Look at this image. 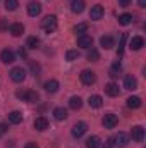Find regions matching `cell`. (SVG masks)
I'll use <instances>...</instances> for the list:
<instances>
[{
	"label": "cell",
	"mask_w": 146,
	"mask_h": 148,
	"mask_svg": "<svg viewBox=\"0 0 146 148\" xmlns=\"http://www.w3.org/2000/svg\"><path fill=\"white\" fill-rule=\"evenodd\" d=\"M29 67H31V71H33L35 74H36L38 71H40V66H38L36 62H35V60H31V62H29Z\"/></svg>",
	"instance_id": "35"
},
{
	"label": "cell",
	"mask_w": 146,
	"mask_h": 148,
	"mask_svg": "<svg viewBox=\"0 0 146 148\" xmlns=\"http://www.w3.org/2000/svg\"><path fill=\"white\" fill-rule=\"evenodd\" d=\"M105 93L108 95V97H119V86L115 84V83H108L107 86H105Z\"/></svg>",
	"instance_id": "21"
},
{
	"label": "cell",
	"mask_w": 146,
	"mask_h": 148,
	"mask_svg": "<svg viewBox=\"0 0 146 148\" xmlns=\"http://www.w3.org/2000/svg\"><path fill=\"white\" fill-rule=\"evenodd\" d=\"M86 31H88V24H86V23H79V24H76V26H74V33L84 35Z\"/></svg>",
	"instance_id": "28"
},
{
	"label": "cell",
	"mask_w": 146,
	"mask_h": 148,
	"mask_svg": "<svg viewBox=\"0 0 146 148\" xmlns=\"http://www.w3.org/2000/svg\"><path fill=\"white\" fill-rule=\"evenodd\" d=\"M138 3H139V7H146V0H138Z\"/></svg>",
	"instance_id": "41"
},
{
	"label": "cell",
	"mask_w": 146,
	"mask_h": 148,
	"mask_svg": "<svg viewBox=\"0 0 146 148\" xmlns=\"http://www.w3.org/2000/svg\"><path fill=\"white\" fill-rule=\"evenodd\" d=\"M24 148H38V145L35 143V141H29V143H28V145H26Z\"/></svg>",
	"instance_id": "38"
},
{
	"label": "cell",
	"mask_w": 146,
	"mask_h": 148,
	"mask_svg": "<svg viewBox=\"0 0 146 148\" xmlns=\"http://www.w3.org/2000/svg\"><path fill=\"white\" fill-rule=\"evenodd\" d=\"M9 31H10L12 36H21V35L24 33V26H23L21 23H14V24L9 26Z\"/></svg>",
	"instance_id": "15"
},
{
	"label": "cell",
	"mask_w": 146,
	"mask_h": 148,
	"mask_svg": "<svg viewBox=\"0 0 146 148\" xmlns=\"http://www.w3.org/2000/svg\"><path fill=\"white\" fill-rule=\"evenodd\" d=\"M69 107H71L72 110H79V109L83 107V100H81L79 97H72V98L69 100Z\"/></svg>",
	"instance_id": "26"
},
{
	"label": "cell",
	"mask_w": 146,
	"mask_h": 148,
	"mask_svg": "<svg viewBox=\"0 0 146 148\" xmlns=\"http://www.w3.org/2000/svg\"><path fill=\"white\" fill-rule=\"evenodd\" d=\"M53 117L57 121H65L67 119V110L64 107H57V109H53Z\"/></svg>",
	"instance_id": "22"
},
{
	"label": "cell",
	"mask_w": 146,
	"mask_h": 148,
	"mask_svg": "<svg viewBox=\"0 0 146 148\" xmlns=\"http://www.w3.org/2000/svg\"><path fill=\"white\" fill-rule=\"evenodd\" d=\"M102 147V140L98 138V136H91V138H88V141H86V148H100Z\"/></svg>",
	"instance_id": "25"
},
{
	"label": "cell",
	"mask_w": 146,
	"mask_h": 148,
	"mask_svg": "<svg viewBox=\"0 0 146 148\" xmlns=\"http://www.w3.org/2000/svg\"><path fill=\"white\" fill-rule=\"evenodd\" d=\"M43 88H45V91H48V93H55V91L59 90V81H57V79H48V81L43 84Z\"/></svg>",
	"instance_id": "16"
},
{
	"label": "cell",
	"mask_w": 146,
	"mask_h": 148,
	"mask_svg": "<svg viewBox=\"0 0 146 148\" xmlns=\"http://www.w3.org/2000/svg\"><path fill=\"white\" fill-rule=\"evenodd\" d=\"M5 28H9V26H7V23H5L3 19H0V29H5Z\"/></svg>",
	"instance_id": "39"
},
{
	"label": "cell",
	"mask_w": 146,
	"mask_h": 148,
	"mask_svg": "<svg viewBox=\"0 0 146 148\" xmlns=\"http://www.w3.org/2000/svg\"><path fill=\"white\" fill-rule=\"evenodd\" d=\"M126 38H127V35H126V33H122V36H120V45H119V55H122V53H124V47H126Z\"/></svg>",
	"instance_id": "34"
},
{
	"label": "cell",
	"mask_w": 146,
	"mask_h": 148,
	"mask_svg": "<svg viewBox=\"0 0 146 148\" xmlns=\"http://www.w3.org/2000/svg\"><path fill=\"white\" fill-rule=\"evenodd\" d=\"M141 103H143V102H141L139 97H129V98H127V107H129V109H139Z\"/></svg>",
	"instance_id": "24"
},
{
	"label": "cell",
	"mask_w": 146,
	"mask_h": 148,
	"mask_svg": "<svg viewBox=\"0 0 146 148\" xmlns=\"http://www.w3.org/2000/svg\"><path fill=\"white\" fill-rule=\"evenodd\" d=\"M38 45H40V40L36 36H29L28 41H26V47L28 48H38Z\"/></svg>",
	"instance_id": "30"
},
{
	"label": "cell",
	"mask_w": 146,
	"mask_h": 148,
	"mask_svg": "<svg viewBox=\"0 0 146 148\" xmlns=\"http://www.w3.org/2000/svg\"><path fill=\"white\" fill-rule=\"evenodd\" d=\"M88 59H89L91 62H96V60L100 59V53H98V50H95V48H88Z\"/></svg>",
	"instance_id": "29"
},
{
	"label": "cell",
	"mask_w": 146,
	"mask_h": 148,
	"mask_svg": "<svg viewBox=\"0 0 146 148\" xmlns=\"http://www.w3.org/2000/svg\"><path fill=\"white\" fill-rule=\"evenodd\" d=\"M131 23H132V16H131V14H122V16H119V24L127 26V24H131Z\"/></svg>",
	"instance_id": "27"
},
{
	"label": "cell",
	"mask_w": 146,
	"mask_h": 148,
	"mask_svg": "<svg viewBox=\"0 0 146 148\" xmlns=\"http://www.w3.org/2000/svg\"><path fill=\"white\" fill-rule=\"evenodd\" d=\"M112 141H113V147H126L129 143V136L126 133H119L112 138Z\"/></svg>",
	"instance_id": "8"
},
{
	"label": "cell",
	"mask_w": 146,
	"mask_h": 148,
	"mask_svg": "<svg viewBox=\"0 0 146 148\" xmlns=\"http://www.w3.org/2000/svg\"><path fill=\"white\" fill-rule=\"evenodd\" d=\"M145 47V38L143 36H132L129 40V48L131 50H141Z\"/></svg>",
	"instance_id": "12"
},
{
	"label": "cell",
	"mask_w": 146,
	"mask_h": 148,
	"mask_svg": "<svg viewBox=\"0 0 146 148\" xmlns=\"http://www.w3.org/2000/svg\"><path fill=\"white\" fill-rule=\"evenodd\" d=\"M19 55H21V57H26V48L21 47V48H19Z\"/></svg>",
	"instance_id": "40"
},
{
	"label": "cell",
	"mask_w": 146,
	"mask_h": 148,
	"mask_svg": "<svg viewBox=\"0 0 146 148\" xmlns=\"http://www.w3.org/2000/svg\"><path fill=\"white\" fill-rule=\"evenodd\" d=\"M124 88L126 90H136L138 88V81H136V77L132 74H127L124 77Z\"/></svg>",
	"instance_id": "14"
},
{
	"label": "cell",
	"mask_w": 146,
	"mask_h": 148,
	"mask_svg": "<svg viewBox=\"0 0 146 148\" xmlns=\"http://www.w3.org/2000/svg\"><path fill=\"white\" fill-rule=\"evenodd\" d=\"M100 45L105 48V50H110L112 47H113V38L110 36V35H105V36L100 38Z\"/></svg>",
	"instance_id": "23"
},
{
	"label": "cell",
	"mask_w": 146,
	"mask_h": 148,
	"mask_svg": "<svg viewBox=\"0 0 146 148\" xmlns=\"http://www.w3.org/2000/svg\"><path fill=\"white\" fill-rule=\"evenodd\" d=\"M103 14H105V9H103V5H100V3L93 5V7H91V10H89V17H91L93 21L102 19V17H103Z\"/></svg>",
	"instance_id": "5"
},
{
	"label": "cell",
	"mask_w": 146,
	"mask_h": 148,
	"mask_svg": "<svg viewBox=\"0 0 146 148\" xmlns=\"http://www.w3.org/2000/svg\"><path fill=\"white\" fill-rule=\"evenodd\" d=\"M3 3H5V9H7V10H16V9H17V5H19V2H17V0H5Z\"/></svg>",
	"instance_id": "32"
},
{
	"label": "cell",
	"mask_w": 146,
	"mask_h": 148,
	"mask_svg": "<svg viewBox=\"0 0 146 148\" xmlns=\"http://www.w3.org/2000/svg\"><path fill=\"white\" fill-rule=\"evenodd\" d=\"M88 103H89V107H93V109H100V107L103 105V98H102L100 95H91L89 100H88Z\"/></svg>",
	"instance_id": "17"
},
{
	"label": "cell",
	"mask_w": 146,
	"mask_h": 148,
	"mask_svg": "<svg viewBox=\"0 0 146 148\" xmlns=\"http://www.w3.org/2000/svg\"><path fill=\"white\" fill-rule=\"evenodd\" d=\"M102 122H103V126H105L107 129H113V127L117 126V122H119V117H117L115 114H107Z\"/></svg>",
	"instance_id": "7"
},
{
	"label": "cell",
	"mask_w": 146,
	"mask_h": 148,
	"mask_svg": "<svg viewBox=\"0 0 146 148\" xmlns=\"http://www.w3.org/2000/svg\"><path fill=\"white\" fill-rule=\"evenodd\" d=\"M65 59H67L69 62H72V60H77V59H79V52H77V50H69V52L65 53Z\"/></svg>",
	"instance_id": "31"
},
{
	"label": "cell",
	"mask_w": 146,
	"mask_h": 148,
	"mask_svg": "<svg viewBox=\"0 0 146 148\" xmlns=\"http://www.w3.org/2000/svg\"><path fill=\"white\" fill-rule=\"evenodd\" d=\"M79 77H81V83L83 84H86V86H91L95 81H96V76L93 71H88V69H84L83 73L79 74Z\"/></svg>",
	"instance_id": "3"
},
{
	"label": "cell",
	"mask_w": 146,
	"mask_h": 148,
	"mask_svg": "<svg viewBox=\"0 0 146 148\" xmlns=\"http://www.w3.org/2000/svg\"><path fill=\"white\" fill-rule=\"evenodd\" d=\"M84 0H72V3H71V10H72L74 14H81L83 10H84Z\"/></svg>",
	"instance_id": "19"
},
{
	"label": "cell",
	"mask_w": 146,
	"mask_h": 148,
	"mask_svg": "<svg viewBox=\"0 0 146 148\" xmlns=\"http://www.w3.org/2000/svg\"><path fill=\"white\" fill-rule=\"evenodd\" d=\"M131 136H132V140H134V141L141 143V141L145 140V129H143L141 126H134V127L131 129Z\"/></svg>",
	"instance_id": "11"
},
{
	"label": "cell",
	"mask_w": 146,
	"mask_h": 148,
	"mask_svg": "<svg viewBox=\"0 0 146 148\" xmlns=\"http://www.w3.org/2000/svg\"><path fill=\"white\" fill-rule=\"evenodd\" d=\"M40 12H41V3H38V2H31V3L28 5V14H29L31 17H36Z\"/></svg>",
	"instance_id": "18"
},
{
	"label": "cell",
	"mask_w": 146,
	"mask_h": 148,
	"mask_svg": "<svg viewBox=\"0 0 146 148\" xmlns=\"http://www.w3.org/2000/svg\"><path fill=\"white\" fill-rule=\"evenodd\" d=\"M122 69V66H120V62H115L113 66H112V71H110V76L112 77H117L119 76V71Z\"/></svg>",
	"instance_id": "33"
},
{
	"label": "cell",
	"mask_w": 146,
	"mask_h": 148,
	"mask_svg": "<svg viewBox=\"0 0 146 148\" xmlns=\"http://www.w3.org/2000/svg\"><path fill=\"white\" fill-rule=\"evenodd\" d=\"M35 129H36V131H46V129H48V119L43 117V115L36 117V119H35Z\"/></svg>",
	"instance_id": "13"
},
{
	"label": "cell",
	"mask_w": 146,
	"mask_h": 148,
	"mask_svg": "<svg viewBox=\"0 0 146 148\" xmlns=\"http://www.w3.org/2000/svg\"><path fill=\"white\" fill-rule=\"evenodd\" d=\"M131 2H132V0H119V5H120V7H127Z\"/></svg>",
	"instance_id": "37"
},
{
	"label": "cell",
	"mask_w": 146,
	"mask_h": 148,
	"mask_svg": "<svg viewBox=\"0 0 146 148\" xmlns=\"http://www.w3.org/2000/svg\"><path fill=\"white\" fill-rule=\"evenodd\" d=\"M16 97L23 102H28V103H36L38 102V93L33 90H23V91H17Z\"/></svg>",
	"instance_id": "1"
},
{
	"label": "cell",
	"mask_w": 146,
	"mask_h": 148,
	"mask_svg": "<svg viewBox=\"0 0 146 148\" xmlns=\"http://www.w3.org/2000/svg\"><path fill=\"white\" fill-rule=\"evenodd\" d=\"M77 47H81V48H91L93 47V38L89 36V35H79L77 38Z\"/></svg>",
	"instance_id": "9"
},
{
	"label": "cell",
	"mask_w": 146,
	"mask_h": 148,
	"mask_svg": "<svg viewBox=\"0 0 146 148\" xmlns=\"http://www.w3.org/2000/svg\"><path fill=\"white\" fill-rule=\"evenodd\" d=\"M0 60H2L3 64H12V62L16 60V53H14L12 50L5 48V50H2V53H0Z\"/></svg>",
	"instance_id": "10"
},
{
	"label": "cell",
	"mask_w": 146,
	"mask_h": 148,
	"mask_svg": "<svg viewBox=\"0 0 146 148\" xmlns=\"http://www.w3.org/2000/svg\"><path fill=\"white\" fill-rule=\"evenodd\" d=\"M41 28L46 31V33H52L57 29V17L55 16H46L41 19Z\"/></svg>",
	"instance_id": "2"
},
{
	"label": "cell",
	"mask_w": 146,
	"mask_h": 148,
	"mask_svg": "<svg viewBox=\"0 0 146 148\" xmlns=\"http://www.w3.org/2000/svg\"><path fill=\"white\" fill-rule=\"evenodd\" d=\"M7 133V124H0V136H3Z\"/></svg>",
	"instance_id": "36"
},
{
	"label": "cell",
	"mask_w": 146,
	"mask_h": 148,
	"mask_svg": "<svg viewBox=\"0 0 146 148\" xmlns=\"http://www.w3.org/2000/svg\"><path fill=\"white\" fill-rule=\"evenodd\" d=\"M9 74H10V79H12L14 83H23V81L26 79V71H24L23 67H14Z\"/></svg>",
	"instance_id": "4"
},
{
	"label": "cell",
	"mask_w": 146,
	"mask_h": 148,
	"mask_svg": "<svg viewBox=\"0 0 146 148\" xmlns=\"http://www.w3.org/2000/svg\"><path fill=\"white\" fill-rule=\"evenodd\" d=\"M9 122L10 124H21L23 122V114L19 110H12L9 114Z\"/></svg>",
	"instance_id": "20"
},
{
	"label": "cell",
	"mask_w": 146,
	"mask_h": 148,
	"mask_svg": "<svg viewBox=\"0 0 146 148\" xmlns=\"http://www.w3.org/2000/svg\"><path fill=\"white\" fill-rule=\"evenodd\" d=\"M86 131H88V124H86V122H76L72 126V131H71V133H72L74 138H81Z\"/></svg>",
	"instance_id": "6"
}]
</instances>
